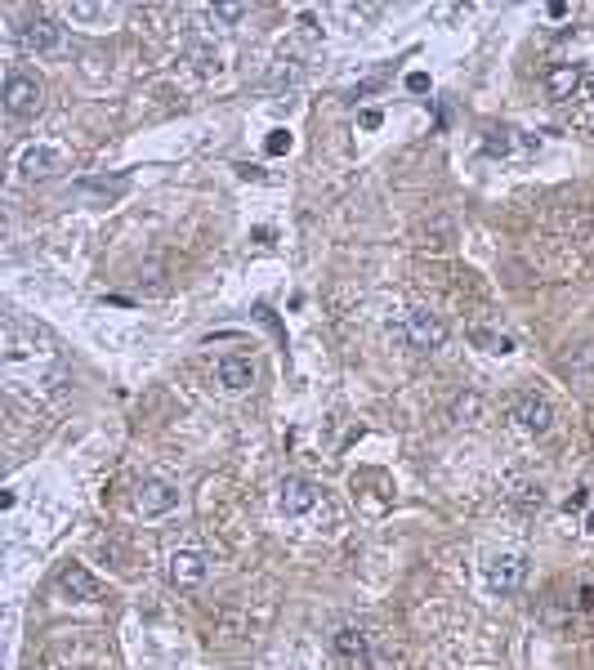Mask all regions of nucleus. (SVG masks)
I'll return each instance as SVG.
<instances>
[{"mask_svg": "<svg viewBox=\"0 0 594 670\" xmlns=\"http://www.w3.org/2000/svg\"><path fill=\"white\" fill-rule=\"evenodd\" d=\"M0 371H5V380L18 389H59L67 380L59 349H54L50 340H41L36 331L18 327L14 318L0 331Z\"/></svg>", "mask_w": 594, "mask_h": 670, "instance_id": "1", "label": "nucleus"}, {"mask_svg": "<svg viewBox=\"0 0 594 670\" xmlns=\"http://www.w3.org/2000/svg\"><path fill=\"white\" fill-rule=\"evenodd\" d=\"M398 335L420 353H434V349H443V344H447V327H443V318H438L434 309H407Z\"/></svg>", "mask_w": 594, "mask_h": 670, "instance_id": "2", "label": "nucleus"}, {"mask_svg": "<svg viewBox=\"0 0 594 670\" xmlns=\"http://www.w3.org/2000/svg\"><path fill=\"white\" fill-rule=\"evenodd\" d=\"M18 45H23L27 54H50L63 45V27L54 23L50 14H32L18 23Z\"/></svg>", "mask_w": 594, "mask_h": 670, "instance_id": "3", "label": "nucleus"}, {"mask_svg": "<svg viewBox=\"0 0 594 670\" xmlns=\"http://www.w3.org/2000/svg\"><path fill=\"white\" fill-rule=\"evenodd\" d=\"M41 108V81L27 72H9L5 76V112L9 117H32Z\"/></svg>", "mask_w": 594, "mask_h": 670, "instance_id": "4", "label": "nucleus"}, {"mask_svg": "<svg viewBox=\"0 0 594 670\" xmlns=\"http://www.w3.org/2000/svg\"><path fill=\"white\" fill-rule=\"evenodd\" d=\"M215 380L224 394H246V389L255 385V362L246 358V353H224V358L215 362Z\"/></svg>", "mask_w": 594, "mask_h": 670, "instance_id": "5", "label": "nucleus"}, {"mask_svg": "<svg viewBox=\"0 0 594 670\" xmlns=\"http://www.w3.org/2000/svg\"><path fill=\"white\" fill-rule=\"evenodd\" d=\"M331 644H335V653H340V662L349 670H367L371 666V635L362 626H340Z\"/></svg>", "mask_w": 594, "mask_h": 670, "instance_id": "6", "label": "nucleus"}, {"mask_svg": "<svg viewBox=\"0 0 594 670\" xmlns=\"http://www.w3.org/2000/svg\"><path fill=\"white\" fill-rule=\"evenodd\" d=\"M514 420H519V429H528V434H550L554 407L541 394H519L514 398Z\"/></svg>", "mask_w": 594, "mask_h": 670, "instance_id": "7", "label": "nucleus"}, {"mask_svg": "<svg viewBox=\"0 0 594 670\" xmlns=\"http://www.w3.org/2000/svg\"><path fill=\"white\" fill-rule=\"evenodd\" d=\"M277 505H282L286 519H300V514H309L313 505H318V487H313L309 478H282V487H277Z\"/></svg>", "mask_w": 594, "mask_h": 670, "instance_id": "8", "label": "nucleus"}, {"mask_svg": "<svg viewBox=\"0 0 594 670\" xmlns=\"http://www.w3.org/2000/svg\"><path fill=\"white\" fill-rule=\"evenodd\" d=\"M179 505V492L166 483V478H148V483H139V514L143 519H161V514H170Z\"/></svg>", "mask_w": 594, "mask_h": 670, "instance_id": "9", "label": "nucleus"}, {"mask_svg": "<svg viewBox=\"0 0 594 670\" xmlns=\"http://www.w3.org/2000/svg\"><path fill=\"white\" fill-rule=\"evenodd\" d=\"M59 590L76 603H99L103 599V586L94 581L90 568H81V563H67V568L59 572Z\"/></svg>", "mask_w": 594, "mask_h": 670, "instance_id": "10", "label": "nucleus"}, {"mask_svg": "<svg viewBox=\"0 0 594 670\" xmlns=\"http://www.w3.org/2000/svg\"><path fill=\"white\" fill-rule=\"evenodd\" d=\"M523 581H528V559H523V554H501V559L487 568V586L501 590V595H514Z\"/></svg>", "mask_w": 594, "mask_h": 670, "instance_id": "11", "label": "nucleus"}, {"mask_svg": "<svg viewBox=\"0 0 594 670\" xmlns=\"http://www.w3.org/2000/svg\"><path fill=\"white\" fill-rule=\"evenodd\" d=\"M206 577H210L206 554H197V550H179V554H170V581H175L179 590H197Z\"/></svg>", "mask_w": 594, "mask_h": 670, "instance_id": "12", "label": "nucleus"}, {"mask_svg": "<svg viewBox=\"0 0 594 670\" xmlns=\"http://www.w3.org/2000/svg\"><path fill=\"white\" fill-rule=\"evenodd\" d=\"M59 166H63V152L50 148V143H32V148L18 152V175H27V179H45Z\"/></svg>", "mask_w": 594, "mask_h": 670, "instance_id": "13", "label": "nucleus"}, {"mask_svg": "<svg viewBox=\"0 0 594 670\" xmlns=\"http://www.w3.org/2000/svg\"><path fill=\"white\" fill-rule=\"evenodd\" d=\"M581 85V67L577 63H554L550 72H545V90H550L554 103H568L572 94H577Z\"/></svg>", "mask_w": 594, "mask_h": 670, "instance_id": "14", "label": "nucleus"}, {"mask_svg": "<svg viewBox=\"0 0 594 670\" xmlns=\"http://www.w3.org/2000/svg\"><path fill=\"white\" fill-rule=\"evenodd\" d=\"M505 501L519 505L523 514H532L545 505V487L536 483V478H505Z\"/></svg>", "mask_w": 594, "mask_h": 670, "instance_id": "15", "label": "nucleus"}, {"mask_svg": "<svg viewBox=\"0 0 594 670\" xmlns=\"http://www.w3.org/2000/svg\"><path fill=\"white\" fill-rule=\"evenodd\" d=\"M563 371H568L581 389H594V344H577V349L563 358Z\"/></svg>", "mask_w": 594, "mask_h": 670, "instance_id": "16", "label": "nucleus"}, {"mask_svg": "<svg viewBox=\"0 0 594 670\" xmlns=\"http://www.w3.org/2000/svg\"><path fill=\"white\" fill-rule=\"evenodd\" d=\"M469 340H474L478 349H487V353H510L514 349L510 335L496 331V327H483V322H478V327H469Z\"/></svg>", "mask_w": 594, "mask_h": 670, "instance_id": "17", "label": "nucleus"}, {"mask_svg": "<svg viewBox=\"0 0 594 670\" xmlns=\"http://www.w3.org/2000/svg\"><path fill=\"white\" fill-rule=\"evenodd\" d=\"M126 188H130V175H121V179H90V184H81V193L85 197H103V201H117V197H126Z\"/></svg>", "mask_w": 594, "mask_h": 670, "instance_id": "18", "label": "nucleus"}, {"mask_svg": "<svg viewBox=\"0 0 594 670\" xmlns=\"http://www.w3.org/2000/svg\"><path fill=\"white\" fill-rule=\"evenodd\" d=\"M478 416H483V398H478V394H456L452 420H461V425H465V420H478Z\"/></svg>", "mask_w": 594, "mask_h": 670, "instance_id": "19", "label": "nucleus"}, {"mask_svg": "<svg viewBox=\"0 0 594 670\" xmlns=\"http://www.w3.org/2000/svg\"><path fill=\"white\" fill-rule=\"evenodd\" d=\"M246 14H251V5H215V9H206V18H210V23H224V27L242 23Z\"/></svg>", "mask_w": 594, "mask_h": 670, "instance_id": "20", "label": "nucleus"}, {"mask_svg": "<svg viewBox=\"0 0 594 670\" xmlns=\"http://www.w3.org/2000/svg\"><path fill=\"white\" fill-rule=\"evenodd\" d=\"M510 148H514L510 130H487V139H483V152H487V157H505Z\"/></svg>", "mask_w": 594, "mask_h": 670, "instance_id": "21", "label": "nucleus"}, {"mask_svg": "<svg viewBox=\"0 0 594 670\" xmlns=\"http://www.w3.org/2000/svg\"><path fill=\"white\" fill-rule=\"evenodd\" d=\"M67 14H72V18H85V23H94V18H112L117 9H112V5H72Z\"/></svg>", "mask_w": 594, "mask_h": 670, "instance_id": "22", "label": "nucleus"}, {"mask_svg": "<svg viewBox=\"0 0 594 670\" xmlns=\"http://www.w3.org/2000/svg\"><path fill=\"white\" fill-rule=\"evenodd\" d=\"M268 152H273V157L291 152V134H286V130H273V134H268Z\"/></svg>", "mask_w": 594, "mask_h": 670, "instance_id": "23", "label": "nucleus"}]
</instances>
